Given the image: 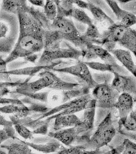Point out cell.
Returning a JSON list of instances; mask_svg holds the SVG:
<instances>
[{
	"label": "cell",
	"instance_id": "obj_22",
	"mask_svg": "<svg viewBox=\"0 0 136 154\" xmlns=\"http://www.w3.org/2000/svg\"><path fill=\"white\" fill-rule=\"evenodd\" d=\"M20 143H13L8 145H1V148L6 149L8 154H33L31 148L23 143L20 139L17 138Z\"/></svg>",
	"mask_w": 136,
	"mask_h": 154
},
{
	"label": "cell",
	"instance_id": "obj_25",
	"mask_svg": "<svg viewBox=\"0 0 136 154\" xmlns=\"http://www.w3.org/2000/svg\"><path fill=\"white\" fill-rule=\"evenodd\" d=\"M27 13L34 17V18L41 25L45 30H49L51 29V23L46 18L44 13L42 11H41L38 9H36L33 6H28Z\"/></svg>",
	"mask_w": 136,
	"mask_h": 154
},
{
	"label": "cell",
	"instance_id": "obj_51",
	"mask_svg": "<svg viewBox=\"0 0 136 154\" xmlns=\"http://www.w3.org/2000/svg\"><path fill=\"white\" fill-rule=\"evenodd\" d=\"M133 100H134V102L136 103V94L133 97Z\"/></svg>",
	"mask_w": 136,
	"mask_h": 154
},
{
	"label": "cell",
	"instance_id": "obj_28",
	"mask_svg": "<svg viewBox=\"0 0 136 154\" xmlns=\"http://www.w3.org/2000/svg\"><path fill=\"white\" fill-rule=\"evenodd\" d=\"M93 79L98 85H111L114 78L113 73L109 72H100L92 73Z\"/></svg>",
	"mask_w": 136,
	"mask_h": 154
},
{
	"label": "cell",
	"instance_id": "obj_44",
	"mask_svg": "<svg viewBox=\"0 0 136 154\" xmlns=\"http://www.w3.org/2000/svg\"><path fill=\"white\" fill-rule=\"evenodd\" d=\"M9 31V28L5 23L0 21V39L5 38Z\"/></svg>",
	"mask_w": 136,
	"mask_h": 154
},
{
	"label": "cell",
	"instance_id": "obj_21",
	"mask_svg": "<svg viewBox=\"0 0 136 154\" xmlns=\"http://www.w3.org/2000/svg\"><path fill=\"white\" fill-rule=\"evenodd\" d=\"M88 47L91 49L97 58L103 61L104 63L112 65H116L118 64L114 56L102 46L97 45H91Z\"/></svg>",
	"mask_w": 136,
	"mask_h": 154
},
{
	"label": "cell",
	"instance_id": "obj_17",
	"mask_svg": "<svg viewBox=\"0 0 136 154\" xmlns=\"http://www.w3.org/2000/svg\"><path fill=\"white\" fill-rule=\"evenodd\" d=\"M86 65L89 68L100 72H109L111 73H116L120 75H129L131 74L129 72L126 70L125 68L119 64L116 65H112L105 63H101L94 61H84Z\"/></svg>",
	"mask_w": 136,
	"mask_h": 154
},
{
	"label": "cell",
	"instance_id": "obj_32",
	"mask_svg": "<svg viewBox=\"0 0 136 154\" xmlns=\"http://www.w3.org/2000/svg\"><path fill=\"white\" fill-rule=\"evenodd\" d=\"M15 130L18 134L26 140H32L33 137V131H31L27 127L20 123L13 124Z\"/></svg>",
	"mask_w": 136,
	"mask_h": 154
},
{
	"label": "cell",
	"instance_id": "obj_50",
	"mask_svg": "<svg viewBox=\"0 0 136 154\" xmlns=\"http://www.w3.org/2000/svg\"><path fill=\"white\" fill-rule=\"evenodd\" d=\"M11 91L9 88H1L0 89V98L3 97L4 96L10 93Z\"/></svg>",
	"mask_w": 136,
	"mask_h": 154
},
{
	"label": "cell",
	"instance_id": "obj_12",
	"mask_svg": "<svg viewBox=\"0 0 136 154\" xmlns=\"http://www.w3.org/2000/svg\"><path fill=\"white\" fill-rule=\"evenodd\" d=\"M134 100L129 94H120L114 108L118 111L119 120L118 122L123 121L133 110Z\"/></svg>",
	"mask_w": 136,
	"mask_h": 154
},
{
	"label": "cell",
	"instance_id": "obj_7",
	"mask_svg": "<svg viewBox=\"0 0 136 154\" xmlns=\"http://www.w3.org/2000/svg\"><path fill=\"white\" fill-rule=\"evenodd\" d=\"M54 72L70 74L76 78L79 83L83 86L90 90L93 88L98 84L93 79L92 73L89 67L83 61H77L75 64L59 69L54 70Z\"/></svg>",
	"mask_w": 136,
	"mask_h": 154
},
{
	"label": "cell",
	"instance_id": "obj_26",
	"mask_svg": "<svg viewBox=\"0 0 136 154\" xmlns=\"http://www.w3.org/2000/svg\"><path fill=\"white\" fill-rule=\"evenodd\" d=\"M118 127L130 132L136 131V109L133 110L123 121L118 122Z\"/></svg>",
	"mask_w": 136,
	"mask_h": 154
},
{
	"label": "cell",
	"instance_id": "obj_19",
	"mask_svg": "<svg viewBox=\"0 0 136 154\" xmlns=\"http://www.w3.org/2000/svg\"><path fill=\"white\" fill-rule=\"evenodd\" d=\"M63 40L57 31L50 29L45 30L44 34V49L55 50L60 48Z\"/></svg>",
	"mask_w": 136,
	"mask_h": 154
},
{
	"label": "cell",
	"instance_id": "obj_49",
	"mask_svg": "<svg viewBox=\"0 0 136 154\" xmlns=\"http://www.w3.org/2000/svg\"><path fill=\"white\" fill-rule=\"evenodd\" d=\"M26 62H32L33 63H35V62L38 59V55L37 54H33V55H29L27 57L23 58Z\"/></svg>",
	"mask_w": 136,
	"mask_h": 154
},
{
	"label": "cell",
	"instance_id": "obj_40",
	"mask_svg": "<svg viewBox=\"0 0 136 154\" xmlns=\"http://www.w3.org/2000/svg\"><path fill=\"white\" fill-rule=\"evenodd\" d=\"M25 81L23 80H19L17 81H5V82H0V89L1 88H14L18 87L20 85H21L22 82Z\"/></svg>",
	"mask_w": 136,
	"mask_h": 154
},
{
	"label": "cell",
	"instance_id": "obj_14",
	"mask_svg": "<svg viewBox=\"0 0 136 154\" xmlns=\"http://www.w3.org/2000/svg\"><path fill=\"white\" fill-rule=\"evenodd\" d=\"M48 136L58 140L67 147L72 146V144L76 142L79 137L75 127L51 131L48 134Z\"/></svg>",
	"mask_w": 136,
	"mask_h": 154
},
{
	"label": "cell",
	"instance_id": "obj_18",
	"mask_svg": "<svg viewBox=\"0 0 136 154\" xmlns=\"http://www.w3.org/2000/svg\"><path fill=\"white\" fill-rule=\"evenodd\" d=\"M54 120L53 129L54 131H58L62 129L76 127L80 121V118L75 114L60 116Z\"/></svg>",
	"mask_w": 136,
	"mask_h": 154
},
{
	"label": "cell",
	"instance_id": "obj_39",
	"mask_svg": "<svg viewBox=\"0 0 136 154\" xmlns=\"http://www.w3.org/2000/svg\"><path fill=\"white\" fill-rule=\"evenodd\" d=\"M119 132L121 135L125 137L126 138L129 139L132 142L136 143V131L130 132V131H128L124 130V128H121L119 129Z\"/></svg>",
	"mask_w": 136,
	"mask_h": 154
},
{
	"label": "cell",
	"instance_id": "obj_38",
	"mask_svg": "<svg viewBox=\"0 0 136 154\" xmlns=\"http://www.w3.org/2000/svg\"><path fill=\"white\" fill-rule=\"evenodd\" d=\"M106 150L103 149H95V150H89L86 149L84 146L82 145V147L80 149H79L77 151L76 154H103L105 152Z\"/></svg>",
	"mask_w": 136,
	"mask_h": 154
},
{
	"label": "cell",
	"instance_id": "obj_23",
	"mask_svg": "<svg viewBox=\"0 0 136 154\" xmlns=\"http://www.w3.org/2000/svg\"><path fill=\"white\" fill-rule=\"evenodd\" d=\"M28 5L26 1H3L1 5V11L17 14L20 9H26Z\"/></svg>",
	"mask_w": 136,
	"mask_h": 154
},
{
	"label": "cell",
	"instance_id": "obj_6",
	"mask_svg": "<svg viewBox=\"0 0 136 154\" xmlns=\"http://www.w3.org/2000/svg\"><path fill=\"white\" fill-rule=\"evenodd\" d=\"M120 94L111 85H98L93 88L92 96L96 100V108L110 110L114 109Z\"/></svg>",
	"mask_w": 136,
	"mask_h": 154
},
{
	"label": "cell",
	"instance_id": "obj_29",
	"mask_svg": "<svg viewBox=\"0 0 136 154\" xmlns=\"http://www.w3.org/2000/svg\"><path fill=\"white\" fill-rule=\"evenodd\" d=\"M44 13L50 22L57 17V8L54 1H46L44 6Z\"/></svg>",
	"mask_w": 136,
	"mask_h": 154
},
{
	"label": "cell",
	"instance_id": "obj_34",
	"mask_svg": "<svg viewBox=\"0 0 136 154\" xmlns=\"http://www.w3.org/2000/svg\"><path fill=\"white\" fill-rule=\"evenodd\" d=\"M117 2L121 9L136 16V1H119Z\"/></svg>",
	"mask_w": 136,
	"mask_h": 154
},
{
	"label": "cell",
	"instance_id": "obj_9",
	"mask_svg": "<svg viewBox=\"0 0 136 154\" xmlns=\"http://www.w3.org/2000/svg\"><path fill=\"white\" fill-rule=\"evenodd\" d=\"M113 75L112 87L120 94H129L133 97L136 94V77L131 74L124 75L114 73Z\"/></svg>",
	"mask_w": 136,
	"mask_h": 154
},
{
	"label": "cell",
	"instance_id": "obj_43",
	"mask_svg": "<svg viewBox=\"0 0 136 154\" xmlns=\"http://www.w3.org/2000/svg\"><path fill=\"white\" fill-rule=\"evenodd\" d=\"M124 148V145L123 143H122L115 148H113L109 151H106L103 154H121L123 151Z\"/></svg>",
	"mask_w": 136,
	"mask_h": 154
},
{
	"label": "cell",
	"instance_id": "obj_45",
	"mask_svg": "<svg viewBox=\"0 0 136 154\" xmlns=\"http://www.w3.org/2000/svg\"><path fill=\"white\" fill-rule=\"evenodd\" d=\"M9 139L11 138L8 135V133L6 132L5 129L3 128L0 130V146H1L2 143Z\"/></svg>",
	"mask_w": 136,
	"mask_h": 154
},
{
	"label": "cell",
	"instance_id": "obj_33",
	"mask_svg": "<svg viewBox=\"0 0 136 154\" xmlns=\"http://www.w3.org/2000/svg\"><path fill=\"white\" fill-rule=\"evenodd\" d=\"M94 5L98 6L103 11L106 13L108 16L112 18L116 23V19L112 11L108 5L105 1H90Z\"/></svg>",
	"mask_w": 136,
	"mask_h": 154
},
{
	"label": "cell",
	"instance_id": "obj_8",
	"mask_svg": "<svg viewBox=\"0 0 136 154\" xmlns=\"http://www.w3.org/2000/svg\"><path fill=\"white\" fill-rule=\"evenodd\" d=\"M38 76L48 83L49 88L55 91H68L82 86L77 83L67 82L50 70H43L38 74Z\"/></svg>",
	"mask_w": 136,
	"mask_h": 154
},
{
	"label": "cell",
	"instance_id": "obj_24",
	"mask_svg": "<svg viewBox=\"0 0 136 154\" xmlns=\"http://www.w3.org/2000/svg\"><path fill=\"white\" fill-rule=\"evenodd\" d=\"M57 8V17H71L74 9V1H54Z\"/></svg>",
	"mask_w": 136,
	"mask_h": 154
},
{
	"label": "cell",
	"instance_id": "obj_30",
	"mask_svg": "<svg viewBox=\"0 0 136 154\" xmlns=\"http://www.w3.org/2000/svg\"><path fill=\"white\" fill-rule=\"evenodd\" d=\"M15 39L6 37L5 38L0 39V53H11L15 46Z\"/></svg>",
	"mask_w": 136,
	"mask_h": 154
},
{
	"label": "cell",
	"instance_id": "obj_41",
	"mask_svg": "<svg viewBox=\"0 0 136 154\" xmlns=\"http://www.w3.org/2000/svg\"><path fill=\"white\" fill-rule=\"evenodd\" d=\"M50 122H47L42 126L39 127L35 130H33V134H41V135H46L48 132V129L49 127Z\"/></svg>",
	"mask_w": 136,
	"mask_h": 154
},
{
	"label": "cell",
	"instance_id": "obj_37",
	"mask_svg": "<svg viewBox=\"0 0 136 154\" xmlns=\"http://www.w3.org/2000/svg\"><path fill=\"white\" fill-rule=\"evenodd\" d=\"M82 147V145L72 146L68 147V148H65L62 147V149H60L59 151L53 153V154H76L77 150Z\"/></svg>",
	"mask_w": 136,
	"mask_h": 154
},
{
	"label": "cell",
	"instance_id": "obj_36",
	"mask_svg": "<svg viewBox=\"0 0 136 154\" xmlns=\"http://www.w3.org/2000/svg\"><path fill=\"white\" fill-rule=\"evenodd\" d=\"M50 92V91L41 92V93L38 92L36 93L26 94L23 95L30 99H36V100H40L42 102L48 103V97H49Z\"/></svg>",
	"mask_w": 136,
	"mask_h": 154
},
{
	"label": "cell",
	"instance_id": "obj_10",
	"mask_svg": "<svg viewBox=\"0 0 136 154\" xmlns=\"http://www.w3.org/2000/svg\"><path fill=\"white\" fill-rule=\"evenodd\" d=\"M116 19V23L127 28H131L136 24V16L125 11L120 8L116 1H105Z\"/></svg>",
	"mask_w": 136,
	"mask_h": 154
},
{
	"label": "cell",
	"instance_id": "obj_35",
	"mask_svg": "<svg viewBox=\"0 0 136 154\" xmlns=\"http://www.w3.org/2000/svg\"><path fill=\"white\" fill-rule=\"evenodd\" d=\"M122 143L124 148L121 154H136V143L125 138Z\"/></svg>",
	"mask_w": 136,
	"mask_h": 154
},
{
	"label": "cell",
	"instance_id": "obj_13",
	"mask_svg": "<svg viewBox=\"0 0 136 154\" xmlns=\"http://www.w3.org/2000/svg\"><path fill=\"white\" fill-rule=\"evenodd\" d=\"M32 78V77H30L27 78L23 82L17 87L15 91L13 93L23 95L26 94L36 93L44 88H49V85L48 83L44 78H39L35 81L29 82Z\"/></svg>",
	"mask_w": 136,
	"mask_h": 154
},
{
	"label": "cell",
	"instance_id": "obj_48",
	"mask_svg": "<svg viewBox=\"0 0 136 154\" xmlns=\"http://www.w3.org/2000/svg\"><path fill=\"white\" fill-rule=\"evenodd\" d=\"M29 2L34 5L42 7V8H44L45 5V1L42 0H30V1H29Z\"/></svg>",
	"mask_w": 136,
	"mask_h": 154
},
{
	"label": "cell",
	"instance_id": "obj_31",
	"mask_svg": "<svg viewBox=\"0 0 136 154\" xmlns=\"http://www.w3.org/2000/svg\"><path fill=\"white\" fill-rule=\"evenodd\" d=\"M13 123L11 121H8L4 116L0 115V126L3 127L5 130L10 138L13 139H16L15 135V129L13 127Z\"/></svg>",
	"mask_w": 136,
	"mask_h": 154
},
{
	"label": "cell",
	"instance_id": "obj_46",
	"mask_svg": "<svg viewBox=\"0 0 136 154\" xmlns=\"http://www.w3.org/2000/svg\"><path fill=\"white\" fill-rule=\"evenodd\" d=\"M75 24V26L76 27L77 30H78V32L81 34H83V33H85L86 30L87 29V25H84L83 23H80V22H77L74 23Z\"/></svg>",
	"mask_w": 136,
	"mask_h": 154
},
{
	"label": "cell",
	"instance_id": "obj_20",
	"mask_svg": "<svg viewBox=\"0 0 136 154\" xmlns=\"http://www.w3.org/2000/svg\"><path fill=\"white\" fill-rule=\"evenodd\" d=\"M87 2L88 4V10L91 13L95 21L103 25H108V27L116 23L98 6L94 5L90 1H87Z\"/></svg>",
	"mask_w": 136,
	"mask_h": 154
},
{
	"label": "cell",
	"instance_id": "obj_27",
	"mask_svg": "<svg viewBox=\"0 0 136 154\" xmlns=\"http://www.w3.org/2000/svg\"><path fill=\"white\" fill-rule=\"evenodd\" d=\"M71 17H73L77 22L82 23L87 26L93 23L92 20L88 16L87 13L83 9L79 8H74L71 13Z\"/></svg>",
	"mask_w": 136,
	"mask_h": 154
},
{
	"label": "cell",
	"instance_id": "obj_4",
	"mask_svg": "<svg viewBox=\"0 0 136 154\" xmlns=\"http://www.w3.org/2000/svg\"><path fill=\"white\" fill-rule=\"evenodd\" d=\"M51 29L57 31L63 41L70 42L80 50L88 46L82 38V34L77 30L74 22L68 18L56 17L51 23Z\"/></svg>",
	"mask_w": 136,
	"mask_h": 154
},
{
	"label": "cell",
	"instance_id": "obj_1",
	"mask_svg": "<svg viewBox=\"0 0 136 154\" xmlns=\"http://www.w3.org/2000/svg\"><path fill=\"white\" fill-rule=\"evenodd\" d=\"M28 6L18 11L19 36L14 49L5 60L7 64L18 58H25L35 54L44 49L45 30L27 13Z\"/></svg>",
	"mask_w": 136,
	"mask_h": 154
},
{
	"label": "cell",
	"instance_id": "obj_2",
	"mask_svg": "<svg viewBox=\"0 0 136 154\" xmlns=\"http://www.w3.org/2000/svg\"><path fill=\"white\" fill-rule=\"evenodd\" d=\"M101 34V46L107 43L119 44L132 53L136 60V30L115 23Z\"/></svg>",
	"mask_w": 136,
	"mask_h": 154
},
{
	"label": "cell",
	"instance_id": "obj_3",
	"mask_svg": "<svg viewBox=\"0 0 136 154\" xmlns=\"http://www.w3.org/2000/svg\"><path fill=\"white\" fill-rule=\"evenodd\" d=\"M116 134L112 112H109L98 125L96 131L87 143L83 144L86 149L95 150L107 146Z\"/></svg>",
	"mask_w": 136,
	"mask_h": 154
},
{
	"label": "cell",
	"instance_id": "obj_47",
	"mask_svg": "<svg viewBox=\"0 0 136 154\" xmlns=\"http://www.w3.org/2000/svg\"><path fill=\"white\" fill-rule=\"evenodd\" d=\"M74 4H76L79 8H80L81 9H87L88 8V4L87 2L84 1H80V0H77V1H74Z\"/></svg>",
	"mask_w": 136,
	"mask_h": 154
},
{
	"label": "cell",
	"instance_id": "obj_11",
	"mask_svg": "<svg viewBox=\"0 0 136 154\" xmlns=\"http://www.w3.org/2000/svg\"><path fill=\"white\" fill-rule=\"evenodd\" d=\"M96 107H89L84 110L78 125L75 127L78 135L92 131L94 128L96 119Z\"/></svg>",
	"mask_w": 136,
	"mask_h": 154
},
{
	"label": "cell",
	"instance_id": "obj_5",
	"mask_svg": "<svg viewBox=\"0 0 136 154\" xmlns=\"http://www.w3.org/2000/svg\"><path fill=\"white\" fill-rule=\"evenodd\" d=\"M64 44H60V48L56 49L44 50L37 66H49L55 61L62 59L79 61L82 58L81 50L74 48L69 42L64 41Z\"/></svg>",
	"mask_w": 136,
	"mask_h": 154
},
{
	"label": "cell",
	"instance_id": "obj_16",
	"mask_svg": "<svg viewBox=\"0 0 136 154\" xmlns=\"http://www.w3.org/2000/svg\"><path fill=\"white\" fill-rule=\"evenodd\" d=\"M23 143L26 144L30 148L34 149L39 152H42L44 154H53L59 151L62 147L60 142L54 138H51L48 136L47 139L41 143H33L25 142L21 140Z\"/></svg>",
	"mask_w": 136,
	"mask_h": 154
},
{
	"label": "cell",
	"instance_id": "obj_42",
	"mask_svg": "<svg viewBox=\"0 0 136 154\" xmlns=\"http://www.w3.org/2000/svg\"><path fill=\"white\" fill-rule=\"evenodd\" d=\"M8 71L7 63L5 60H4L1 55H0V75H5L8 79L10 78L7 75H6V72Z\"/></svg>",
	"mask_w": 136,
	"mask_h": 154
},
{
	"label": "cell",
	"instance_id": "obj_15",
	"mask_svg": "<svg viewBox=\"0 0 136 154\" xmlns=\"http://www.w3.org/2000/svg\"><path fill=\"white\" fill-rule=\"evenodd\" d=\"M110 53L114 56L116 60L120 62L126 70L136 78V64L129 51L125 49H114Z\"/></svg>",
	"mask_w": 136,
	"mask_h": 154
}]
</instances>
